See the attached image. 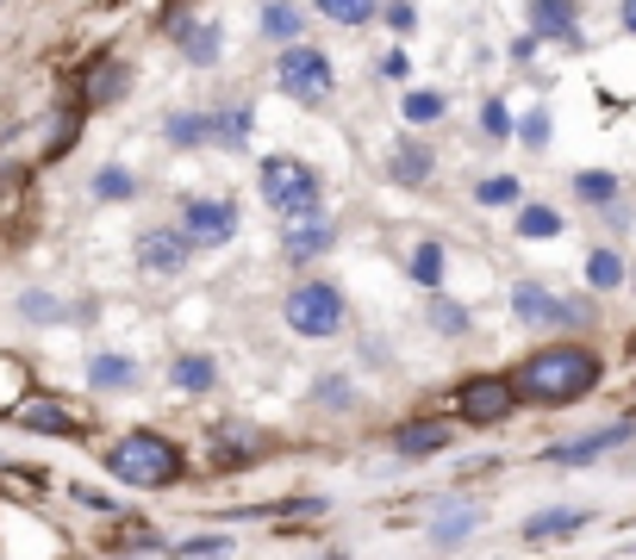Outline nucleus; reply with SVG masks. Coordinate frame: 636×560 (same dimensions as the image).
Masks as SVG:
<instances>
[{
    "mask_svg": "<svg viewBox=\"0 0 636 560\" xmlns=\"http://www.w3.org/2000/svg\"><path fill=\"white\" fill-rule=\"evenodd\" d=\"M605 380V361L593 342H543L518 361L511 387H518V404H580L593 387Z\"/></svg>",
    "mask_w": 636,
    "mask_h": 560,
    "instance_id": "f257e3e1",
    "label": "nucleus"
},
{
    "mask_svg": "<svg viewBox=\"0 0 636 560\" xmlns=\"http://www.w3.org/2000/svg\"><path fill=\"white\" fill-rule=\"evenodd\" d=\"M107 467H112V480L157 492V486H176L188 461H181V449L169 442V436H157V430H131V436H119V442H112Z\"/></svg>",
    "mask_w": 636,
    "mask_h": 560,
    "instance_id": "f03ea898",
    "label": "nucleus"
},
{
    "mask_svg": "<svg viewBox=\"0 0 636 560\" xmlns=\"http://www.w3.org/2000/svg\"><path fill=\"white\" fill-rule=\"evenodd\" d=\"M262 200H269L275 212H287L294 224H312L318 218V174L306 169V162H294V156H269V162H262Z\"/></svg>",
    "mask_w": 636,
    "mask_h": 560,
    "instance_id": "7ed1b4c3",
    "label": "nucleus"
},
{
    "mask_svg": "<svg viewBox=\"0 0 636 560\" xmlns=\"http://www.w3.org/2000/svg\"><path fill=\"white\" fill-rule=\"evenodd\" d=\"M456 418L461 423H506L518 418V387L511 373H468L456 387Z\"/></svg>",
    "mask_w": 636,
    "mask_h": 560,
    "instance_id": "20e7f679",
    "label": "nucleus"
},
{
    "mask_svg": "<svg viewBox=\"0 0 636 560\" xmlns=\"http://www.w3.org/2000/svg\"><path fill=\"white\" fill-rule=\"evenodd\" d=\"M275 81H281V93H294L300 107H325L331 100V57L325 50H306V44H287L281 50V69H275Z\"/></svg>",
    "mask_w": 636,
    "mask_h": 560,
    "instance_id": "39448f33",
    "label": "nucleus"
},
{
    "mask_svg": "<svg viewBox=\"0 0 636 560\" xmlns=\"http://www.w3.org/2000/svg\"><path fill=\"white\" fill-rule=\"evenodd\" d=\"M287 324L300 330V337H337L344 330V293H337L331 280H306L287 293Z\"/></svg>",
    "mask_w": 636,
    "mask_h": 560,
    "instance_id": "423d86ee",
    "label": "nucleus"
},
{
    "mask_svg": "<svg viewBox=\"0 0 636 560\" xmlns=\"http://www.w3.org/2000/svg\"><path fill=\"white\" fill-rule=\"evenodd\" d=\"M231 231H238V206L231 200H188V218H181L188 249H219L231 243Z\"/></svg>",
    "mask_w": 636,
    "mask_h": 560,
    "instance_id": "0eeeda50",
    "label": "nucleus"
},
{
    "mask_svg": "<svg viewBox=\"0 0 636 560\" xmlns=\"http://www.w3.org/2000/svg\"><path fill=\"white\" fill-rule=\"evenodd\" d=\"M630 436H636V423H605V430H587V436H574V442H556V449L543 454V461H556V467H587V461H599V454L624 449Z\"/></svg>",
    "mask_w": 636,
    "mask_h": 560,
    "instance_id": "6e6552de",
    "label": "nucleus"
},
{
    "mask_svg": "<svg viewBox=\"0 0 636 560\" xmlns=\"http://www.w3.org/2000/svg\"><path fill=\"white\" fill-rule=\"evenodd\" d=\"M13 418L26 423V430H38V436H81V430H88V418H81V411H69L63 399H26Z\"/></svg>",
    "mask_w": 636,
    "mask_h": 560,
    "instance_id": "1a4fd4ad",
    "label": "nucleus"
},
{
    "mask_svg": "<svg viewBox=\"0 0 636 560\" xmlns=\"http://www.w3.org/2000/svg\"><path fill=\"white\" fill-rule=\"evenodd\" d=\"M449 442H456V423H444V418L399 423L394 430V454H406V461H418V454H444Z\"/></svg>",
    "mask_w": 636,
    "mask_h": 560,
    "instance_id": "9d476101",
    "label": "nucleus"
},
{
    "mask_svg": "<svg viewBox=\"0 0 636 560\" xmlns=\"http://www.w3.org/2000/svg\"><path fill=\"white\" fill-rule=\"evenodd\" d=\"M138 262L150 268V274H181V268H188V237L181 231H143Z\"/></svg>",
    "mask_w": 636,
    "mask_h": 560,
    "instance_id": "9b49d317",
    "label": "nucleus"
},
{
    "mask_svg": "<svg viewBox=\"0 0 636 560\" xmlns=\"http://www.w3.org/2000/svg\"><path fill=\"white\" fill-rule=\"evenodd\" d=\"M530 31L574 44L580 38V0H530Z\"/></svg>",
    "mask_w": 636,
    "mask_h": 560,
    "instance_id": "f8f14e48",
    "label": "nucleus"
},
{
    "mask_svg": "<svg viewBox=\"0 0 636 560\" xmlns=\"http://www.w3.org/2000/svg\"><path fill=\"white\" fill-rule=\"evenodd\" d=\"M511 311H518L525 324H562V299L549 293V287H537V280H518V287H511Z\"/></svg>",
    "mask_w": 636,
    "mask_h": 560,
    "instance_id": "ddd939ff",
    "label": "nucleus"
},
{
    "mask_svg": "<svg viewBox=\"0 0 636 560\" xmlns=\"http://www.w3.org/2000/svg\"><path fill=\"white\" fill-rule=\"evenodd\" d=\"M126 81H131V69L126 62H95V69H88V81H81V100H88V107H112V100H119V93H126Z\"/></svg>",
    "mask_w": 636,
    "mask_h": 560,
    "instance_id": "4468645a",
    "label": "nucleus"
},
{
    "mask_svg": "<svg viewBox=\"0 0 636 560\" xmlns=\"http://www.w3.org/2000/svg\"><path fill=\"white\" fill-rule=\"evenodd\" d=\"M574 529H587V511H574V504H556V511H537L525 523V542H562Z\"/></svg>",
    "mask_w": 636,
    "mask_h": 560,
    "instance_id": "2eb2a0df",
    "label": "nucleus"
},
{
    "mask_svg": "<svg viewBox=\"0 0 636 560\" xmlns=\"http://www.w3.org/2000/svg\"><path fill=\"white\" fill-rule=\"evenodd\" d=\"M26 399H32V368L19 356H0V418H13Z\"/></svg>",
    "mask_w": 636,
    "mask_h": 560,
    "instance_id": "dca6fc26",
    "label": "nucleus"
},
{
    "mask_svg": "<svg viewBox=\"0 0 636 560\" xmlns=\"http://www.w3.org/2000/svg\"><path fill=\"white\" fill-rule=\"evenodd\" d=\"M430 162H437V156H430L425 143H394V156H387V169H394V181H406V187L430 181Z\"/></svg>",
    "mask_w": 636,
    "mask_h": 560,
    "instance_id": "f3484780",
    "label": "nucleus"
},
{
    "mask_svg": "<svg viewBox=\"0 0 636 560\" xmlns=\"http://www.w3.org/2000/svg\"><path fill=\"white\" fill-rule=\"evenodd\" d=\"M50 480L32 467H0V498H19V504H44Z\"/></svg>",
    "mask_w": 636,
    "mask_h": 560,
    "instance_id": "a211bd4d",
    "label": "nucleus"
},
{
    "mask_svg": "<svg viewBox=\"0 0 636 560\" xmlns=\"http://www.w3.org/2000/svg\"><path fill=\"white\" fill-rule=\"evenodd\" d=\"M624 280H630V268H624L618 249H593L587 256V287L593 293H612V287H624Z\"/></svg>",
    "mask_w": 636,
    "mask_h": 560,
    "instance_id": "6ab92c4d",
    "label": "nucleus"
},
{
    "mask_svg": "<svg viewBox=\"0 0 636 560\" xmlns=\"http://www.w3.org/2000/svg\"><path fill=\"white\" fill-rule=\"evenodd\" d=\"M574 200H587V206H618V174H605V169H580L574 174Z\"/></svg>",
    "mask_w": 636,
    "mask_h": 560,
    "instance_id": "aec40b11",
    "label": "nucleus"
},
{
    "mask_svg": "<svg viewBox=\"0 0 636 560\" xmlns=\"http://www.w3.org/2000/svg\"><path fill=\"white\" fill-rule=\"evenodd\" d=\"M207 138H219V143H231V150H238V143L250 138V107H219V112H207Z\"/></svg>",
    "mask_w": 636,
    "mask_h": 560,
    "instance_id": "412c9836",
    "label": "nucleus"
},
{
    "mask_svg": "<svg viewBox=\"0 0 636 560\" xmlns=\"http://www.w3.org/2000/svg\"><path fill=\"white\" fill-rule=\"evenodd\" d=\"M444 268H449L444 243H418V249H413V262H406V274H413L418 287H444Z\"/></svg>",
    "mask_w": 636,
    "mask_h": 560,
    "instance_id": "4be33fe9",
    "label": "nucleus"
},
{
    "mask_svg": "<svg viewBox=\"0 0 636 560\" xmlns=\"http://www.w3.org/2000/svg\"><path fill=\"white\" fill-rule=\"evenodd\" d=\"M325 249H331V224H325V218H312V224H300V231H287V256H294V262L325 256Z\"/></svg>",
    "mask_w": 636,
    "mask_h": 560,
    "instance_id": "5701e85b",
    "label": "nucleus"
},
{
    "mask_svg": "<svg viewBox=\"0 0 636 560\" xmlns=\"http://www.w3.org/2000/svg\"><path fill=\"white\" fill-rule=\"evenodd\" d=\"M318 13L337 19V26H368V19L381 13V0H318Z\"/></svg>",
    "mask_w": 636,
    "mask_h": 560,
    "instance_id": "b1692460",
    "label": "nucleus"
},
{
    "mask_svg": "<svg viewBox=\"0 0 636 560\" xmlns=\"http://www.w3.org/2000/svg\"><path fill=\"white\" fill-rule=\"evenodd\" d=\"M518 237H530V243H537V237H562V212L556 206H525V212H518Z\"/></svg>",
    "mask_w": 636,
    "mask_h": 560,
    "instance_id": "393cba45",
    "label": "nucleus"
},
{
    "mask_svg": "<svg viewBox=\"0 0 636 560\" xmlns=\"http://www.w3.org/2000/svg\"><path fill=\"white\" fill-rule=\"evenodd\" d=\"M406 119H413V124H437V119H444V93H437V88L406 93Z\"/></svg>",
    "mask_w": 636,
    "mask_h": 560,
    "instance_id": "a878e982",
    "label": "nucleus"
},
{
    "mask_svg": "<svg viewBox=\"0 0 636 560\" xmlns=\"http://www.w3.org/2000/svg\"><path fill=\"white\" fill-rule=\"evenodd\" d=\"M176 387L207 392V387H212V361H207V356H181V361H176Z\"/></svg>",
    "mask_w": 636,
    "mask_h": 560,
    "instance_id": "bb28decb",
    "label": "nucleus"
},
{
    "mask_svg": "<svg viewBox=\"0 0 636 560\" xmlns=\"http://www.w3.org/2000/svg\"><path fill=\"white\" fill-rule=\"evenodd\" d=\"M262 31H269V38H300V7L275 0L269 13H262Z\"/></svg>",
    "mask_w": 636,
    "mask_h": 560,
    "instance_id": "cd10ccee",
    "label": "nucleus"
},
{
    "mask_svg": "<svg viewBox=\"0 0 636 560\" xmlns=\"http://www.w3.org/2000/svg\"><path fill=\"white\" fill-rule=\"evenodd\" d=\"M475 200L480 206H518V181H511V174H487V181L475 187Z\"/></svg>",
    "mask_w": 636,
    "mask_h": 560,
    "instance_id": "c85d7f7f",
    "label": "nucleus"
},
{
    "mask_svg": "<svg viewBox=\"0 0 636 560\" xmlns=\"http://www.w3.org/2000/svg\"><path fill=\"white\" fill-rule=\"evenodd\" d=\"M138 380V368H131L126 356H100L95 361V387H131Z\"/></svg>",
    "mask_w": 636,
    "mask_h": 560,
    "instance_id": "c756f323",
    "label": "nucleus"
},
{
    "mask_svg": "<svg viewBox=\"0 0 636 560\" xmlns=\"http://www.w3.org/2000/svg\"><path fill=\"white\" fill-rule=\"evenodd\" d=\"M169 143H207V112H176V119H169Z\"/></svg>",
    "mask_w": 636,
    "mask_h": 560,
    "instance_id": "7c9ffc66",
    "label": "nucleus"
},
{
    "mask_svg": "<svg viewBox=\"0 0 636 560\" xmlns=\"http://www.w3.org/2000/svg\"><path fill=\"white\" fill-rule=\"evenodd\" d=\"M480 131H487V138H511V107L506 100H487V107H480Z\"/></svg>",
    "mask_w": 636,
    "mask_h": 560,
    "instance_id": "2f4dec72",
    "label": "nucleus"
},
{
    "mask_svg": "<svg viewBox=\"0 0 636 560\" xmlns=\"http://www.w3.org/2000/svg\"><path fill=\"white\" fill-rule=\"evenodd\" d=\"M19 306H26V318H32V324H57V318H63V306H57L50 293H26Z\"/></svg>",
    "mask_w": 636,
    "mask_h": 560,
    "instance_id": "473e14b6",
    "label": "nucleus"
},
{
    "mask_svg": "<svg viewBox=\"0 0 636 560\" xmlns=\"http://www.w3.org/2000/svg\"><path fill=\"white\" fill-rule=\"evenodd\" d=\"M188 57H193V62H212V57H219V26L188 31Z\"/></svg>",
    "mask_w": 636,
    "mask_h": 560,
    "instance_id": "72a5a7b5",
    "label": "nucleus"
},
{
    "mask_svg": "<svg viewBox=\"0 0 636 560\" xmlns=\"http://www.w3.org/2000/svg\"><path fill=\"white\" fill-rule=\"evenodd\" d=\"M225 554H231V542H225V536H200V542L181 548V560H225Z\"/></svg>",
    "mask_w": 636,
    "mask_h": 560,
    "instance_id": "f704fd0d",
    "label": "nucleus"
},
{
    "mask_svg": "<svg viewBox=\"0 0 636 560\" xmlns=\"http://www.w3.org/2000/svg\"><path fill=\"white\" fill-rule=\"evenodd\" d=\"M430 324H437V330H449V337H461V330H468V318H461V306L437 299V306H430Z\"/></svg>",
    "mask_w": 636,
    "mask_h": 560,
    "instance_id": "c9c22d12",
    "label": "nucleus"
},
{
    "mask_svg": "<svg viewBox=\"0 0 636 560\" xmlns=\"http://www.w3.org/2000/svg\"><path fill=\"white\" fill-rule=\"evenodd\" d=\"M518 138H525L530 143V150H543V143H549V112H525V124H518Z\"/></svg>",
    "mask_w": 636,
    "mask_h": 560,
    "instance_id": "e433bc0d",
    "label": "nucleus"
},
{
    "mask_svg": "<svg viewBox=\"0 0 636 560\" xmlns=\"http://www.w3.org/2000/svg\"><path fill=\"white\" fill-rule=\"evenodd\" d=\"M95 193H100V200H126V193H131V174H126V169H107V174L95 181Z\"/></svg>",
    "mask_w": 636,
    "mask_h": 560,
    "instance_id": "4c0bfd02",
    "label": "nucleus"
},
{
    "mask_svg": "<svg viewBox=\"0 0 636 560\" xmlns=\"http://www.w3.org/2000/svg\"><path fill=\"white\" fill-rule=\"evenodd\" d=\"M381 76H387V81H406V76H413V57H406V50H387V57H381Z\"/></svg>",
    "mask_w": 636,
    "mask_h": 560,
    "instance_id": "58836bf2",
    "label": "nucleus"
},
{
    "mask_svg": "<svg viewBox=\"0 0 636 560\" xmlns=\"http://www.w3.org/2000/svg\"><path fill=\"white\" fill-rule=\"evenodd\" d=\"M475 529V511H456L449 523H437V542H456V536H468Z\"/></svg>",
    "mask_w": 636,
    "mask_h": 560,
    "instance_id": "ea45409f",
    "label": "nucleus"
},
{
    "mask_svg": "<svg viewBox=\"0 0 636 560\" xmlns=\"http://www.w3.org/2000/svg\"><path fill=\"white\" fill-rule=\"evenodd\" d=\"M381 19H387V26H394V31H413V26H418V13H413V7H406V0H394V7H387Z\"/></svg>",
    "mask_w": 636,
    "mask_h": 560,
    "instance_id": "a19ab883",
    "label": "nucleus"
},
{
    "mask_svg": "<svg viewBox=\"0 0 636 560\" xmlns=\"http://www.w3.org/2000/svg\"><path fill=\"white\" fill-rule=\"evenodd\" d=\"M618 19H624V31L636 38V0H624V7H618Z\"/></svg>",
    "mask_w": 636,
    "mask_h": 560,
    "instance_id": "79ce46f5",
    "label": "nucleus"
},
{
    "mask_svg": "<svg viewBox=\"0 0 636 560\" xmlns=\"http://www.w3.org/2000/svg\"><path fill=\"white\" fill-rule=\"evenodd\" d=\"M630 287H636V268H630Z\"/></svg>",
    "mask_w": 636,
    "mask_h": 560,
    "instance_id": "37998d69",
    "label": "nucleus"
}]
</instances>
